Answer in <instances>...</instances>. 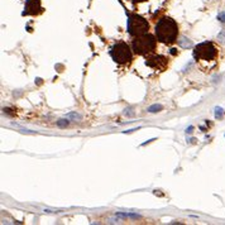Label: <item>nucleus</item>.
I'll list each match as a JSON object with an SVG mask.
<instances>
[{
  "label": "nucleus",
  "instance_id": "f257e3e1",
  "mask_svg": "<svg viewBox=\"0 0 225 225\" xmlns=\"http://www.w3.org/2000/svg\"><path fill=\"white\" fill-rule=\"evenodd\" d=\"M154 32L158 42L171 46L178 38V24L172 18L163 17L157 22Z\"/></svg>",
  "mask_w": 225,
  "mask_h": 225
},
{
  "label": "nucleus",
  "instance_id": "f03ea898",
  "mask_svg": "<svg viewBox=\"0 0 225 225\" xmlns=\"http://www.w3.org/2000/svg\"><path fill=\"white\" fill-rule=\"evenodd\" d=\"M157 37L152 34H143L135 37L132 42V50L138 56H149L157 48Z\"/></svg>",
  "mask_w": 225,
  "mask_h": 225
},
{
  "label": "nucleus",
  "instance_id": "7ed1b4c3",
  "mask_svg": "<svg viewBox=\"0 0 225 225\" xmlns=\"http://www.w3.org/2000/svg\"><path fill=\"white\" fill-rule=\"evenodd\" d=\"M219 56L217 47L212 43V42H202L195 47L193 50V57L199 62H205V63H211L215 62Z\"/></svg>",
  "mask_w": 225,
  "mask_h": 225
},
{
  "label": "nucleus",
  "instance_id": "20e7f679",
  "mask_svg": "<svg viewBox=\"0 0 225 225\" xmlns=\"http://www.w3.org/2000/svg\"><path fill=\"white\" fill-rule=\"evenodd\" d=\"M133 52L134 51H132L130 47L125 42H118L110 50V56L114 59V62H117L120 66H125V65L132 63Z\"/></svg>",
  "mask_w": 225,
  "mask_h": 225
},
{
  "label": "nucleus",
  "instance_id": "39448f33",
  "mask_svg": "<svg viewBox=\"0 0 225 225\" xmlns=\"http://www.w3.org/2000/svg\"><path fill=\"white\" fill-rule=\"evenodd\" d=\"M149 30V23L147 19L138 14H129L128 17V33L132 37H139V35L147 34Z\"/></svg>",
  "mask_w": 225,
  "mask_h": 225
},
{
  "label": "nucleus",
  "instance_id": "423d86ee",
  "mask_svg": "<svg viewBox=\"0 0 225 225\" xmlns=\"http://www.w3.org/2000/svg\"><path fill=\"white\" fill-rule=\"evenodd\" d=\"M145 65L153 70L165 71V70H167L168 59L165 56H161V54H152V56L149 54L147 57V61H145Z\"/></svg>",
  "mask_w": 225,
  "mask_h": 225
},
{
  "label": "nucleus",
  "instance_id": "0eeeda50",
  "mask_svg": "<svg viewBox=\"0 0 225 225\" xmlns=\"http://www.w3.org/2000/svg\"><path fill=\"white\" fill-rule=\"evenodd\" d=\"M43 13V8L41 5V0H27L24 5L23 15H39Z\"/></svg>",
  "mask_w": 225,
  "mask_h": 225
},
{
  "label": "nucleus",
  "instance_id": "6e6552de",
  "mask_svg": "<svg viewBox=\"0 0 225 225\" xmlns=\"http://www.w3.org/2000/svg\"><path fill=\"white\" fill-rule=\"evenodd\" d=\"M162 109H163L162 105H160V104H154V105H152V106L148 108V111H149V113H157V111H161Z\"/></svg>",
  "mask_w": 225,
  "mask_h": 225
},
{
  "label": "nucleus",
  "instance_id": "1a4fd4ad",
  "mask_svg": "<svg viewBox=\"0 0 225 225\" xmlns=\"http://www.w3.org/2000/svg\"><path fill=\"white\" fill-rule=\"evenodd\" d=\"M117 216H120V217H132V219H141V215H137V214H117Z\"/></svg>",
  "mask_w": 225,
  "mask_h": 225
},
{
  "label": "nucleus",
  "instance_id": "9d476101",
  "mask_svg": "<svg viewBox=\"0 0 225 225\" xmlns=\"http://www.w3.org/2000/svg\"><path fill=\"white\" fill-rule=\"evenodd\" d=\"M224 117V110L221 108H216L215 109V118L216 119H221Z\"/></svg>",
  "mask_w": 225,
  "mask_h": 225
},
{
  "label": "nucleus",
  "instance_id": "9b49d317",
  "mask_svg": "<svg viewBox=\"0 0 225 225\" xmlns=\"http://www.w3.org/2000/svg\"><path fill=\"white\" fill-rule=\"evenodd\" d=\"M217 19L220 20L221 23H225V11H224V13H220V14L217 15Z\"/></svg>",
  "mask_w": 225,
  "mask_h": 225
},
{
  "label": "nucleus",
  "instance_id": "f8f14e48",
  "mask_svg": "<svg viewBox=\"0 0 225 225\" xmlns=\"http://www.w3.org/2000/svg\"><path fill=\"white\" fill-rule=\"evenodd\" d=\"M67 118H76V119H80L81 117L78 114H75V113H72V114H68L67 115Z\"/></svg>",
  "mask_w": 225,
  "mask_h": 225
},
{
  "label": "nucleus",
  "instance_id": "ddd939ff",
  "mask_svg": "<svg viewBox=\"0 0 225 225\" xmlns=\"http://www.w3.org/2000/svg\"><path fill=\"white\" fill-rule=\"evenodd\" d=\"M67 124H68L67 120H59V121H58V125H59V126H66Z\"/></svg>",
  "mask_w": 225,
  "mask_h": 225
},
{
  "label": "nucleus",
  "instance_id": "4468645a",
  "mask_svg": "<svg viewBox=\"0 0 225 225\" xmlns=\"http://www.w3.org/2000/svg\"><path fill=\"white\" fill-rule=\"evenodd\" d=\"M147 2V0H134V3H144Z\"/></svg>",
  "mask_w": 225,
  "mask_h": 225
}]
</instances>
